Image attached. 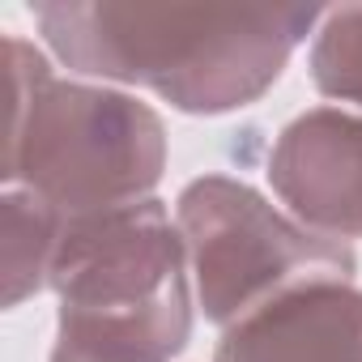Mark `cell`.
I'll return each instance as SVG.
<instances>
[{
	"mask_svg": "<svg viewBox=\"0 0 362 362\" xmlns=\"http://www.w3.org/2000/svg\"><path fill=\"white\" fill-rule=\"evenodd\" d=\"M47 47L77 77L145 86L184 115L256 103L320 30L315 5H35Z\"/></svg>",
	"mask_w": 362,
	"mask_h": 362,
	"instance_id": "obj_1",
	"label": "cell"
},
{
	"mask_svg": "<svg viewBox=\"0 0 362 362\" xmlns=\"http://www.w3.org/2000/svg\"><path fill=\"white\" fill-rule=\"evenodd\" d=\"M5 184L39 192L64 222L149 201L166 170V124L136 94L60 81L39 47L9 35Z\"/></svg>",
	"mask_w": 362,
	"mask_h": 362,
	"instance_id": "obj_2",
	"label": "cell"
},
{
	"mask_svg": "<svg viewBox=\"0 0 362 362\" xmlns=\"http://www.w3.org/2000/svg\"><path fill=\"white\" fill-rule=\"evenodd\" d=\"M47 286L60 345L98 362H170L192 337L188 243L158 197L69 218Z\"/></svg>",
	"mask_w": 362,
	"mask_h": 362,
	"instance_id": "obj_3",
	"label": "cell"
},
{
	"mask_svg": "<svg viewBox=\"0 0 362 362\" xmlns=\"http://www.w3.org/2000/svg\"><path fill=\"white\" fill-rule=\"evenodd\" d=\"M175 222L188 243L197 303L209 324L230 328L256 307L311 281H354V252L277 214L230 175H201L179 192Z\"/></svg>",
	"mask_w": 362,
	"mask_h": 362,
	"instance_id": "obj_4",
	"label": "cell"
},
{
	"mask_svg": "<svg viewBox=\"0 0 362 362\" xmlns=\"http://www.w3.org/2000/svg\"><path fill=\"white\" fill-rule=\"evenodd\" d=\"M269 184L307 230L362 239V115L315 107L290 119L269 153Z\"/></svg>",
	"mask_w": 362,
	"mask_h": 362,
	"instance_id": "obj_5",
	"label": "cell"
},
{
	"mask_svg": "<svg viewBox=\"0 0 362 362\" xmlns=\"http://www.w3.org/2000/svg\"><path fill=\"white\" fill-rule=\"evenodd\" d=\"M214 362H362V290L311 281L222 328Z\"/></svg>",
	"mask_w": 362,
	"mask_h": 362,
	"instance_id": "obj_6",
	"label": "cell"
},
{
	"mask_svg": "<svg viewBox=\"0 0 362 362\" xmlns=\"http://www.w3.org/2000/svg\"><path fill=\"white\" fill-rule=\"evenodd\" d=\"M0 205H5V307H18L47 286L64 218L22 184H5Z\"/></svg>",
	"mask_w": 362,
	"mask_h": 362,
	"instance_id": "obj_7",
	"label": "cell"
},
{
	"mask_svg": "<svg viewBox=\"0 0 362 362\" xmlns=\"http://www.w3.org/2000/svg\"><path fill=\"white\" fill-rule=\"evenodd\" d=\"M307 69L324 98L362 107V5H341L324 13Z\"/></svg>",
	"mask_w": 362,
	"mask_h": 362,
	"instance_id": "obj_8",
	"label": "cell"
},
{
	"mask_svg": "<svg viewBox=\"0 0 362 362\" xmlns=\"http://www.w3.org/2000/svg\"><path fill=\"white\" fill-rule=\"evenodd\" d=\"M52 362H98V358H90V354H77V349H69V345H60V341H56V349H52Z\"/></svg>",
	"mask_w": 362,
	"mask_h": 362,
	"instance_id": "obj_9",
	"label": "cell"
}]
</instances>
